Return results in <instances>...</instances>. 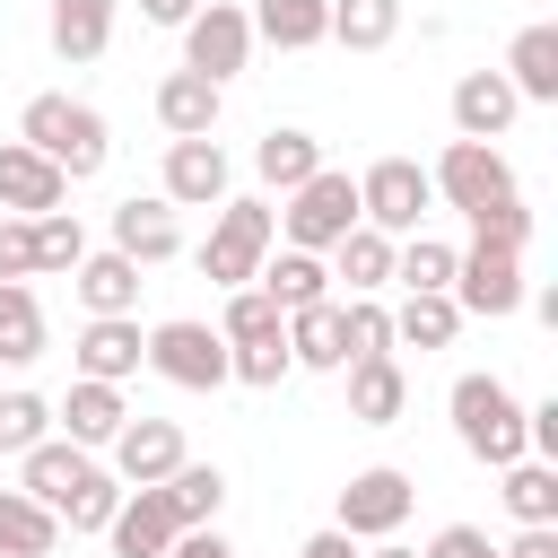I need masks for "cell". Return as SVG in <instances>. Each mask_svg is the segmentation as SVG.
<instances>
[{"instance_id": "50", "label": "cell", "mask_w": 558, "mask_h": 558, "mask_svg": "<svg viewBox=\"0 0 558 558\" xmlns=\"http://www.w3.org/2000/svg\"><path fill=\"white\" fill-rule=\"evenodd\" d=\"M44 558H61V549H44Z\"/></svg>"}, {"instance_id": "32", "label": "cell", "mask_w": 558, "mask_h": 558, "mask_svg": "<svg viewBox=\"0 0 558 558\" xmlns=\"http://www.w3.org/2000/svg\"><path fill=\"white\" fill-rule=\"evenodd\" d=\"M157 488H166V506H174L183 532H192V523H218V506H227V471H218V462H192V453H183Z\"/></svg>"}, {"instance_id": "29", "label": "cell", "mask_w": 558, "mask_h": 558, "mask_svg": "<svg viewBox=\"0 0 558 558\" xmlns=\"http://www.w3.org/2000/svg\"><path fill=\"white\" fill-rule=\"evenodd\" d=\"M506 87L523 105H558V26H523L506 44Z\"/></svg>"}, {"instance_id": "4", "label": "cell", "mask_w": 558, "mask_h": 558, "mask_svg": "<svg viewBox=\"0 0 558 558\" xmlns=\"http://www.w3.org/2000/svg\"><path fill=\"white\" fill-rule=\"evenodd\" d=\"M279 244V209L270 201H218V218H209V244H201V270L218 279V288H253V270H262V253Z\"/></svg>"}, {"instance_id": "14", "label": "cell", "mask_w": 558, "mask_h": 558, "mask_svg": "<svg viewBox=\"0 0 558 558\" xmlns=\"http://www.w3.org/2000/svg\"><path fill=\"white\" fill-rule=\"evenodd\" d=\"M61 201H70V174H61L44 148L0 140V209H9V218H44V209H61Z\"/></svg>"}, {"instance_id": "1", "label": "cell", "mask_w": 558, "mask_h": 558, "mask_svg": "<svg viewBox=\"0 0 558 558\" xmlns=\"http://www.w3.org/2000/svg\"><path fill=\"white\" fill-rule=\"evenodd\" d=\"M17 140L26 148H44L70 183H87V174H105V157H113V131H105V113L96 105H78V96H26V113H17Z\"/></svg>"}, {"instance_id": "21", "label": "cell", "mask_w": 558, "mask_h": 558, "mask_svg": "<svg viewBox=\"0 0 558 558\" xmlns=\"http://www.w3.org/2000/svg\"><path fill=\"white\" fill-rule=\"evenodd\" d=\"M113 9H122V0H52V17H44L52 52H61L70 70L105 61V44H113Z\"/></svg>"}, {"instance_id": "15", "label": "cell", "mask_w": 558, "mask_h": 558, "mask_svg": "<svg viewBox=\"0 0 558 558\" xmlns=\"http://www.w3.org/2000/svg\"><path fill=\"white\" fill-rule=\"evenodd\" d=\"M122 418H131L122 384H96V375H78V384L52 401V427H61L70 445H87V453H105V445L122 436Z\"/></svg>"}, {"instance_id": "20", "label": "cell", "mask_w": 558, "mask_h": 558, "mask_svg": "<svg viewBox=\"0 0 558 558\" xmlns=\"http://www.w3.org/2000/svg\"><path fill=\"white\" fill-rule=\"evenodd\" d=\"M87 471H96V453H87V445H70V436H44V445H26V453H17V488H26V497H44L52 514H61V497H70Z\"/></svg>"}, {"instance_id": "5", "label": "cell", "mask_w": 558, "mask_h": 558, "mask_svg": "<svg viewBox=\"0 0 558 558\" xmlns=\"http://www.w3.org/2000/svg\"><path fill=\"white\" fill-rule=\"evenodd\" d=\"M427 209H436V183H427L418 157H375V166L357 174V218H366V227H384V235H418Z\"/></svg>"}, {"instance_id": "13", "label": "cell", "mask_w": 558, "mask_h": 558, "mask_svg": "<svg viewBox=\"0 0 558 558\" xmlns=\"http://www.w3.org/2000/svg\"><path fill=\"white\" fill-rule=\"evenodd\" d=\"M105 453H113L105 471H113L122 488H157V480L183 462V427H174V418H122V436H113Z\"/></svg>"}, {"instance_id": "42", "label": "cell", "mask_w": 558, "mask_h": 558, "mask_svg": "<svg viewBox=\"0 0 558 558\" xmlns=\"http://www.w3.org/2000/svg\"><path fill=\"white\" fill-rule=\"evenodd\" d=\"M471 235H488V244H532V209H523V192H506V201H488V209H471Z\"/></svg>"}, {"instance_id": "19", "label": "cell", "mask_w": 558, "mask_h": 558, "mask_svg": "<svg viewBox=\"0 0 558 558\" xmlns=\"http://www.w3.org/2000/svg\"><path fill=\"white\" fill-rule=\"evenodd\" d=\"M340 375H349V418H357V427H392V418L410 410V375H401V357H349Z\"/></svg>"}, {"instance_id": "16", "label": "cell", "mask_w": 558, "mask_h": 558, "mask_svg": "<svg viewBox=\"0 0 558 558\" xmlns=\"http://www.w3.org/2000/svg\"><path fill=\"white\" fill-rule=\"evenodd\" d=\"M523 113V96L506 87V70H462L453 78V140H506Z\"/></svg>"}, {"instance_id": "10", "label": "cell", "mask_w": 558, "mask_h": 558, "mask_svg": "<svg viewBox=\"0 0 558 558\" xmlns=\"http://www.w3.org/2000/svg\"><path fill=\"white\" fill-rule=\"evenodd\" d=\"M410 506H418V480H410V471H392V462L349 471V488H340V532H349V541H384V532L410 523Z\"/></svg>"}, {"instance_id": "7", "label": "cell", "mask_w": 558, "mask_h": 558, "mask_svg": "<svg viewBox=\"0 0 558 558\" xmlns=\"http://www.w3.org/2000/svg\"><path fill=\"white\" fill-rule=\"evenodd\" d=\"M174 35H183V70H201V78H218V87L253 61V17H244L235 0H201Z\"/></svg>"}, {"instance_id": "3", "label": "cell", "mask_w": 558, "mask_h": 558, "mask_svg": "<svg viewBox=\"0 0 558 558\" xmlns=\"http://www.w3.org/2000/svg\"><path fill=\"white\" fill-rule=\"evenodd\" d=\"M288 209H279V235L296 244V253H331L349 227H357V174H340V166H314L296 192H279Z\"/></svg>"}, {"instance_id": "47", "label": "cell", "mask_w": 558, "mask_h": 558, "mask_svg": "<svg viewBox=\"0 0 558 558\" xmlns=\"http://www.w3.org/2000/svg\"><path fill=\"white\" fill-rule=\"evenodd\" d=\"M296 558H357V541H349V532H340V523H331V532H314V541H305V549H296Z\"/></svg>"}, {"instance_id": "37", "label": "cell", "mask_w": 558, "mask_h": 558, "mask_svg": "<svg viewBox=\"0 0 558 558\" xmlns=\"http://www.w3.org/2000/svg\"><path fill=\"white\" fill-rule=\"evenodd\" d=\"M288 331V314L262 296V288H227V314H218V340L227 349H244V340H279Z\"/></svg>"}, {"instance_id": "43", "label": "cell", "mask_w": 558, "mask_h": 558, "mask_svg": "<svg viewBox=\"0 0 558 558\" xmlns=\"http://www.w3.org/2000/svg\"><path fill=\"white\" fill-rule=\"evenodd\" d=\"M0 279H35V227L0 218Z\"/></svg>"}, {"instance_id": "44", "label": "cell", "mask_w": 558, "mask_h": 558, "mask_svg": "<svg viewBox=\"0 0 558 558\" xmlns=\"http://www.w3.org/2000/svg\"><path fill=\"white\" fill-rule=\"evenodd\" d=\"M418 558H497V541H488L480 523H445V532H436Z\"/></svg>"}, {"instance_id": "31", "label": "cell", "mask_w": 558, "mask_h": 558, "mask_svg": "<svg viewBox=\"0 0 558 558\" xmlns=\"http://www.w3.org/2000/svg\"><path fill=\"white\" fill-rule=\"evenodd\" d=\"M61 549V514L26 488H0V558H44Z\"/></svg>"}, {"instance_id": "38", "label": "cell", "mask_w": 558, "mask_h": 558, "mask_svg": "<svg viewBox=\"0 0 558 558\" xmlns=\"http://www.w3.org/2000/svg\"><path fill=\"white\" fill-rule=\"evenodd\" d=\"M44 436H52V401H44V392H26V384H17V392H0V453L17 462V453H26V445H44Z\"/></svg>"}, {"instance_id": "11", "label": "cell", "mask_w": 558, "mask_h": 558, "mask_svg": "<svg viewBox=\"0 0 558 558\" xmlns=\"http://www.w3.org/2000/svg\"><path fill=\"white\" fill-rule=\"evenodd\" d=\"M235 192V166L218 140H166V201L174 209H218Z\"/></svg>"}, {"instance_id": "40", "label": "cell", "mask_w": 558, "mask_h": 558, "mask_svg": "<svg viewBox=\"0 0 558 558\" xmlns=\"http://www.w3.org/2000/svg\"><path fill=\"white\" fill-rule=\"evenodd\" d=\"M26 227H35V270H78L87 227H78L70 209H44V218H26Z\"/></svg>"}, {"instance_id": "35", "label": "cell", "mask_w": 558, "mask_h": 558, "mask_svg": "<svg viewBox=\"0 0 558 558\" xmlns=\"http://www.w3.org/2000/svg\"><path fill=\"white\" fill-rule=\"evenodd\" d=\"M392 35H401V0H331V44L384 52Z\"/></svg>"}, {"instance_id": "49", "label": "cell", "mask_w": 558, "mask_h": 558, "mask_svg": "<svg viewBox=\"0 0 558 558\" xmlns=\"http://www.w3.org/2000/svg\"><path fill=\"white\" fill-rule=\"evenodd\" d=\"M366 558H418V549H401V541H392V532H384V549H366Z\"/></svg>"}, {"instance_id": "36", "label": "cell", "mask_w": 558, "mask_h": 558, "mask_svg": "<svg viewBox=\"0 0 558 558\" xmlns=\"http://www.w3.org/2000/svg\"><path fill=\"white\" fill-rule=\"evenodd\" d=\"M392 288H453V244H436L427 227L392 244Z\"/></svg>"}, {"instance_id": "8", "label": "cell", "mask_w": 558, "mask_h": 558, "mask_svg": "<svg viewBox=\"0 0 558 558\" xmlns=\"http://www.w3.org/2000/svg\"><path fill=\"white\" fill-rule=\"evenodd\" d=\"M427 183H436V201L445 209H488V201H506L514 192V166L497 157V140H445V157L427 166Z\"/></svg>"}, {"instance_id": "6", "label": "cell", "mask_w": 558, "mask_h": 558, "mask_svg": "<svg viewBox=\"0 0 558 558\" xmlns=\"http://www.w3.org/2000/svg\"><path fill=\"white\" fill-rule=\"evenodd\" d=\"M462 314H514L532 288H523V253L514 244H488V235H471V244H453V288H445Z\"/></svg>"}, {"instance_id": "12", "label": "cell", "mask_w": 558, "mask_h": 558, "mask_svg": "<svg viewBox=\"0 0 558 558\" xmlns=\"http://www.w3.org/2000/svg\"><path fill=\"white\" fill-rule=\"evenodd\" d=\"M70 357H78V375L122 384V375L148 366V331H140V314H87V331L70 340Z\"/></svg>"}, {"instance_id": "30", "label": "cell", "mask_w": 558, "mask_h": 558, "mask_svg": "<svg viewBox=\"0 0 558 558\" xmlns=\"http://www.w3.org/2000/svg\"><path fill=\"white\" fill-rule=\"evenodd\" d=\"M314 166H323V140H314V131H296V122H279V131H262V140H253V174H262L270 192H296Z\"/></svg>"}, {"instance_id": "45", "label": "cell", "mask_w": 558, "mask_h": 558, "mask_svg": "<svg viewBox=\"0 0 558 558\" xmlns=\"http://www.w3.org/2000/svg\"><path fill=\"white\" fill-rule=\"evenodd\" d=\"M166 558H235V541L218 532V523H192V532H174V549Z\"/></svg>"}, {"instance_id": "33", "label": "cell", "mask_w": 558, "mask_h": 558, "mask_svg": "<svg viewBox=\"0 0 558 558\" xmlns=\"http://www.w3.org/2000/svg\"><path fill=\"white\" fill-rule=\"evenodd\" d=\"M44 357V305L26 279H0V366H35Z\"/></svg>"}, {"instance_id": "39", "label": "cell", "mask_w": 558, "mask_h": 558, "mask_svg": "<svg viewBox=\"0 0 558 558\" xmlns=\"http://www.w3.org/2000/svg\"><path fill=\"white\" fill-rule=\"evenodd\" d=\"M113 506H122V480L96 462V471H87V480L61 497V523H70V532H105V523H113Z\"/></svg>"}, {"instance_id": "25", "label": "cell", "mask_w": 558, "mask_h": 558, "mask_svg": "<svg viewBox=\"0 0 558 558\" xmlns=\"http://www.w3.org/2000/svg\"><path fill=\"white\" fill-rule=\"evenodd\" d=\"M288 357L314 366V375H340L349 366V331H340V296H314L288 314Z\"/></svg>"}, {"instance_id": "9", "label": "cell", "mask_w": 558, "mask_h": 558, "mask_svg": "<svg viewBox=\"0 0 558 558\" xmlns=\"http://www.w3.org/2000/svg\"><path fill=\"white\" fill-rule=\"evenodd\" d=\"M148 366H157L166 384H183V392H218V384H227V340H218V323L174 314V323L148 331Z\"/></svg>"}, {"instance_id": "26", "label": "cell", "mask_w": 558, "mask_h": 558, "mask_svg": "<svg viewBox=\"0 0 558 558\" xmlns=\"http://www.w3.org/2000/svg\"><path fill=\"white\" fill-rule=\"evenodd\" d=\"M70 288H78L87 314H140V262L131 253H78Z\"/></svg>"}, {"instance_id": "2", "label": "cell", "mask_w": 558, "mask_h": 558, "mask_svg": "<svg viewBox=\"0 0 558 558\" xmlns=\"http://www.w3.org/2000/svg\"><path fill=\"white\" fill-rule=\"evenodd\" d=\"M445 410H453V436H462L471 462H488V471L523 462V401H514L497 375H462Z\"/></svg>"}, {"instance_id": "41", "label": "cell", "mask_w": 558, "mask_h": 558, "mask_svg": "<svg viewBox=\"0 0 558 558\" xmlns=\"http://www.w3.org/2000/svg\"><path fill=\"white\" fill-rule=\"evenodd\" d=\"M340 331H349V357H392V305L340 296Z\"/></svg>"}, {"instance_id": "17", "label": "cell", "mask_w": 558, "mask_h": 558, "mask_svg": "<svg viewBox=\"0 0 558 558\" xmlns=\"http://www.w3.org/2000/svg\"><path fill=\"white\" fill-rule=\"evenodd\" d=\"M174 506H166V488H122V506H113V523H105V541H113V558H166L174 549Z\"/></svg>"}, {"instance_id": "22", "label": "cell", "mask_w": 558, "mask_h": 558, "mask_svg": "<svg viewBox=\"0 0 558 558\" xmlns=\"http://www.w3.org/2000/svg\"><path fill=\"white\" fill-rule=\"evenodd\" d=\"M218 78H201V70H166L157 78V122L174 131V140H209L218 131Z\"/></svg>"}, {"instance_id": "27", "label": "cell", "mask_w": 558, "mask_h": 558, "mask_svg": "<svg viewBox=\"0 0 558 558\" xmlns=\"http://www.w3.org/2000/svg\"><path fill=\"white\" fill-rule=\"evenodd\" d=\"M453 331H462V305H453L445 288H401V305H392V349H453Z\"/></svg>"}, {"instance_id": "28", "label": "cell", "mask_w": 558, "mask_h": 558, "mask_svg": "<svg viewBox=\"0 0 558 558\" xmlns=\"http://www.w3.org/2000/svg\"><path fill=\"white\" fill-rule=\"evenodd\" d=\"M244 17H253V44H279V52L331 44V0H262V9H244Z\"/></svg>"}, {"instance_id": "48", "label": "cell", "mask_w": 558, "mask_h": 558, "mask_svg": "<svg viewBox=\"0 0 558 558\" xmlns=\"http://www.w3.org/2000/svg\"><path fill=\"white\" fill-rule=\"evenodd\" d=\"M192 9H201V0H140V17H148V26H183Z\"/></svg>"}, {"instance_id": "23", "label": "cell", "mask_w": 558, "mask_h": 558, "mask_svg": "<svg viewBox=\"0 0 558 558\" xmlns=\"http://www.w3.org/2000/svg\"><path fill=\"white\" fill-rule=\"evenodd\" d=\"M392 244H401V235H384V227L357 218V227L331 244V279H340L349 296H384V288H392Z\"/></svg>"}, {"instance_id": "34", "label": "cell", "mask_w": 558, "mask_h": 558, "mask_svg": "<svg viewBox=\"0 0 558 558\" xmlns=\"http://www.w3.org/2000/svg\"><path fill=\"white\" fill-rule=\"evenodd\" d=\"M506 514L514 523H558V462H541V453H523V462H506Z\"/></svg>"}, {"instance_id": "46", "label": "cell", "mask_w": 558, "mask_h": 558, "mask_svg": "<svg viewBox=\"0 0 558 558\" xmlns=\"http://www.w3.org/2000/svg\"><path fill=\"white\" fill-rule=\"evenodd\" d=\"M497 558H558V523H523V532H514Z\"/></svg>"}, {"instance_id": "18", "label": "cell", "mask_w": 558, "mask_h": 558, "mask_svg": "<svg viewBox=\"0 0 558 558\" xmlns=\"http://www.w3.org/2000/svg\"><path fill=\"white\" fill-rule=\"evenodd\" d=\"M113 253H131L140 270H157V262H174V253H183V227H174V201H166V192H157V201H140V192H131V201L113 209Z\"/></svg>"}, {"instance_id": "24", "label": "cell", "mask_w": 558, "mask_h": 558, "mask_svg": "<svg viewBox=\"0 0 558 558\" xmlns=\"http://www.w3.org/2000/svg\"><path fill=\"white\" fill-rule=\"evenodd\" d=\"M253 288H262L279 314H296V305L331 296V262H323V253H296V244H288V253L270 244V253H262V270H253Z\"/></svg>"}]
</instances>
